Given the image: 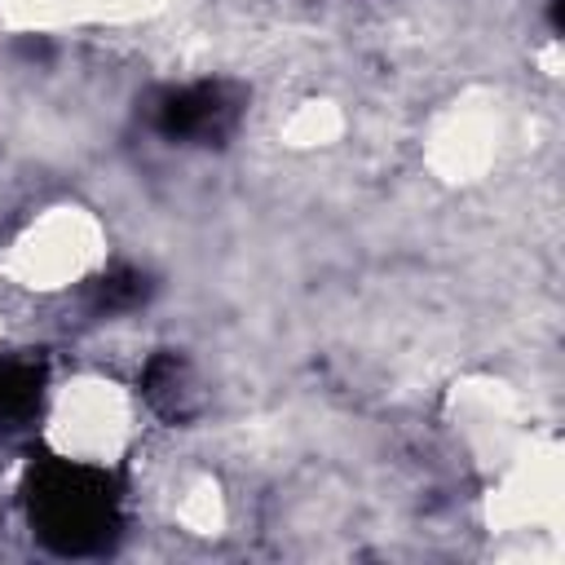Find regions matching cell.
<instances>
[{
	"instance_id": "obj_1",
	"label": "cell",
	"mask_w": 565,
	"mask_h": 565,
	"mask_svg": "<svg viewBox=\"0 0 565 565\" xmlns=\"http://www.w3.org/2000/svg\"><path fill=\"white\" fill-rule=\"evenodd\" d=\"M22 512L44 552L66 561L106 556L124 534V481L97 463L40 455L22 477Z\"/></svg>"
},
{
	"instance_id": "obj_2",
	"label": "cell",
	"mask_w": 565,
	"mask_h": 565,
	"mask_svg": "<svg viewBox=\"0 0 565 565\" xmlns=\"http://www.w3.org/2000/svg\"><path fill=\"white\" fill-rule=\"evenodd\" d=\"M247 115V88L234 79H190L163 84L146 102V124L168 146H203L221 150Z\"/></svg>"
},
{
	"instance_id": "obj_3",
	"label": "cell",
	"mask_w": 565,
	"mask_h": 565,
	"mask_svg": "<svg viewBox=\"0 0 565 565\" xmlns=\"http://www.w3.org/2000/svg\"><path fill=\"white\" fill-rule=\"evenodd\" d=\"M146 406L168 424H194L203 415V388L181 349H154L137 380Z\"/></svg>"
},
{
	"instance_id": "obj_4",
	"label": "cell",
	"mask_w": 565,
	"mask_h": 565,
	"mask_svg": "<svg viewBox=\"0 0 565 565\" xmlns=\"http://www.w3.org/2000/svg\"><path fill=\"white\" fill-rule=\"evenodd\" d=\"M150 291H154V282H150L141 269H132V265H110L106 274H97V278L84 282V305H88L93 318H115V313H128V309L146 305Z\"/></svg>"
},
{
	"instance_id": "obj_5",
	"label": "cell",
	"mask_w": 565,
	"mask_h": 565,
	"mask_svg": "<svg viewBox=\"0 0 565 565\" xmlns=\"http://www.w3.org/2000/svg\"><path fill=\"white\" fill-rule=\"evenodd\" d=\"M44 397V358H0V424L31 419Z\"/></svg>"
}]
</instances>
